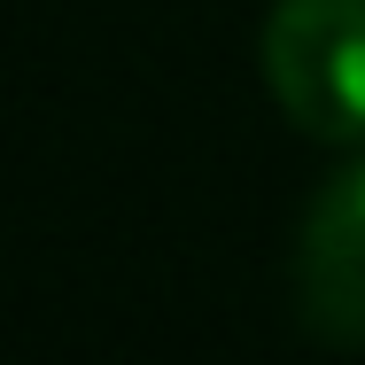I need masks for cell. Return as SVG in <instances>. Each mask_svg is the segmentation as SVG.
Here are the masks:
<instances>
[{
    "instance_id": "cell-1",
    "label": "cell",
    "mask_w": 365,
    "mask_h": 365,
    "mask_svg": "<svg viewBox=\"0 0 365 365\" xmlns=\"http://www.w3.org/2000/svg\"><path fill=\"white\" fill-rule=\"evenodd\" d=\"M264 78L311 140H365V0H280L264 16Z\"/></svg>"
},
{
    "instance_id": "cell-2",
    "label": "cell",
    "mask_w": 365,
    "mask_h": 365,
    "mask_svg": "<svg viewBox=\"0 0 365 365\" xmlns=\"http://www.w3.org/2000/svg\"><path fill=\"white\" fill-rule=\"evenodd\" d=\"M295 303L319 342L365 350V163L319 187L295 241Z\"/></svg>"
}]
</instances>
